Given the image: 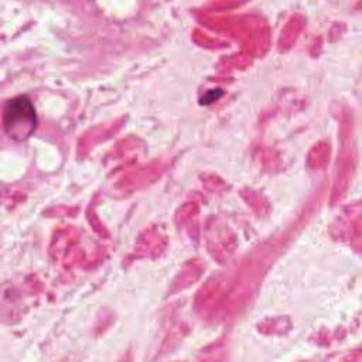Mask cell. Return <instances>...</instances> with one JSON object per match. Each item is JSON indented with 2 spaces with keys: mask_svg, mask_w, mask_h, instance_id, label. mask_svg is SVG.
I'll use <instances>...</instances> for the list:
<instances>
[{
  "mask_svg": "<svg viewBox=\"0 0 362 362\" xmlns=\"http://www.w3.org/2000/svg\"><path fill=\"white\" fill-rule=\"evenodd\" d=\"M4 130L10 139L21 141L28 139L37 124L35 110L27 96H16L4 107Z\"/></svg>",
  "mask_w": 362,
  "mask_h": 362,
  "instance_id": "cell-1",
  "label": "cell"
}]
</instances>
